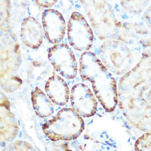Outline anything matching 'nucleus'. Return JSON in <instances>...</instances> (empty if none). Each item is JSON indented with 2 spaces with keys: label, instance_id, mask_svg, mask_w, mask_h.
<instances>
[{
  "label": "nucleus",
  "instance_id": "obj_7",
  "mask_svg": "<svg viewBox=\"0 0 151 151\" xmlns=\"http://www.w3.org/2000/svg\"><path fill=\"white\" fill-rule=\"evenodd\" d=\"M48 60L55 74L70 80L76 77L78 64L72 48L65 43L55 45L48 51Z\"/></svg>",
  "mask_w": 151,
  "mask_h": 151
},
{
  "label": "nucleus",
  "instance_id": "obj_3",
  "mask_svg": "<svg viewBox=\"0 0 151 151\" xmlns=\"http://www.w3.org/2000/svg\"><path fill=\"white\" fill-rule=\"evenodd\" d=\"M91 26L100 40H120V22L111 5L106 1H81Z\"/></svg>",
  "mask_w": 151,
  "mask_h": 151
},
{
  "label": "nucleus",
  "instance_id": "obj_8",
  "mask_svg": "<svg viewBox=\"0 0 151 151\" xmlns=\"http://www.w3.org/2000/svg\"><path fill=\"white\" fill-rule=\"evenodd\" d=\"M93 92L87 85L78 83L70 92V103L81 117H89L96 113L97 101Z\"/></svg>",
  "mask_w": 151,
  "mask_h": 151
},
{
  "label": "nucleus",
  "instance_id": "obj_11",
  "mask_svg": "<svg viewBox=\"0 0 151 151\" xmlns=\"http://www.w3.org/2000/svg\"><path fill=\"white\" fill-rule=\"evenodd\" d=\"M45 91L55 104L64 106L69 101L70 96L69 87L64 79L55 72L47 81Z\"/></svg>",
  "mask_w": 151,
  "mask_h": 151
},
{
  "label": "nucleus",
  "instance_id": "obj_5",
  "mask_svg": "<svg viewBox=\"0 0 151 151\" xmlns=\"http://www.w3.org/2000/svg\"><path fill=\"white\" fill-rule=\"evenodd\" d=\"M101 61L110 72L117 75H124L139 63V56L134 55L122 40H107L100 52Z\"/></svg>",
  "mask_w": 151,
  "mask_h": 151
},
{
  "label": "nucleus",
  "instance_id": "obj_9",
  "mask_svg": "<svg viewBox=\"0 0 151 151\" xmlns=\"http://www.w3.org/2000/svg\"><path fill=\"white\" fill-rule=\"evenodd\" d=\"M45 36L50 43L58 44L65 34L66 24L63 14L55 9L45 10L42 15Z\"/></svg>",
  "mask_w": 151,
  "mask_h": 151
},
{
  "label": "nucleus",
  "instance_id": "obj_14",
  "mask_svg": "<svg viewBox=\"0 0 151 151\" xmlns=\"http://www.w3.org/2000/svg\"><path fill=\"white\" fill-rule=\"evenodd\" d=\"M22 83L21 79L16 72L11 71L4 74L3 77H1V87L7 92H13L18 89Z\"/></svg>",
  "mask_w": 151,
  "mask_h": 151
},
{
  "label": "nucleus",
  "instance_id": "obj_16",
  "mask_svg": "<svg viewBox=\"0 0 151 151\" xmlns=\"http://www.w3.org/2000/svg\"><path fill=\"white\" fill-rule=\"evenodd\" d=\"M38 5L45 8H50L53 6L57 2V1L55 0H36L35 1Z\"/></svg>",
  "mask_w": 151,
  "mask_h": 151
},
{
  "label": "nucleus",
  "instance_id": "obj_2",
  "mask_svg": "<svg viewBox=\"0 0 151 151\" xmlns=\"http://www.w3.org/2000/svg\"><path fill=\"white\" fill-rule=\"evenodd\" d=\"M79 63L82 79L91 83L95 95L105 111H113L119 100L116 82L111 72L92 52L83 53Z\"/></svg>",
  "mask_w": 151,
  "mask_h": 151
},
{
  "label": "nucleus",
  "instance_id": "obj_6",
  "mask_svg": "<svg viewBox=\"0 0 151 151\" xmlns=\"http://www.w3.org/2000/svg\"><path fill=\"white\" fill-rule=\"evenodd\" d=\"M68 38L70 45L81 52H87L93 44L94 33L82 14L73 12L68 24Z\"/></svg>",
  "mask_w": 151,
  "mask_h": 151
},
{
  "label": "nucleus",
  "instance_id": "obj_4",
  "mask_svg": "<svg viewBox=\"0 0 151 151\" xmlns=\"http://www.w3.org/2000/svg\"><path fill=\"white\" fill-rule=\"evenodd\" d=\"M84 120L73 108H64L43 124V131L52 141H72L84 130Z\"/></svg>",
  "mask_w": 151,
  "mask_h": 151
},
{
  "label": "nucleus",
  "instance_id": "obj_1",
  "mask_svg": "<svg viewBox=\"0 0 151 151\" xmlns=\"http://www.w3.org/2000/svg\"><path fill=\"white\" fill-rule=\"evenodd\" d=\"M139 62L120 78L117 86L119 107L137 127L147 130L151 116V78L148 64Z\"/></svg>",
  "mask_w": 151,
  "mask_h": 151
},
{
  "label": "nucleus",
  "instance_id": "obj_13",
  "mask_svg": "<svg viewBox=\"0 0 151 151\" xmlns=\"http://www.w3.org/2000/svg\"><path fill=\"white\" fill-rule=\"evenodd\" d=\"M18 132L17 122L10 110L3 107L1 108V136L5 141L11 142Z\"/></svg>",
  "mask_w": 151,
  "mask_h": 151
},
{
  "label": "nucleus",
  "instance_id": "obj_12",
  "mask_svg": "<svg viewBox=\"0 0 151 151\" xmlns=\"http://www.w3.org/2000/svg\"><path fill=\"white\" fill-rule=\"evenodd\" d=\"M33 107L37 115L41 118L49 117L54 113L52 101L40 88H35L31 93Z\"/></svg>",
  "mask_w": 151,
  "mask_h": 151
},
{
  "label": "nucleus",
  "instance_id": "obj_10",
  "mask_svg": "<svg viewBox=\"0 0 151 151\" xmlns=\"http://www.w3.org/2000/svg\"><path fill=\"white\" fill-rule=\"evenodd\" d=\"M44 30L35 18L29 16L21 23L20 37L24 45L31 48L40 47L43 41Z\"/></svg>",
  "mask_w": 151,
  "mask_h": 151
},
{
  "label": "nucleus",
  "instance_id": "obj_15",
  "mask_svg": "<svg viewBox=\"0 0 151 151\" xmlns=\"http://www.w3.org/2000/svg\"><path fill=\"white\" fill-rule=\"evenodd\" d=\"M136 150L148 151L151 150V134L147 133L139 138L136 143Z\"/></svg>",
  "mask_w": 151,
  "mask_h": 151
}]
</instances>
